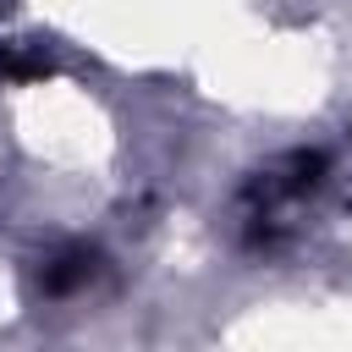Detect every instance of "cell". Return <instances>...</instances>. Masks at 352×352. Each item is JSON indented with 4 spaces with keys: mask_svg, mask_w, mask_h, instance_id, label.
<instances>
[{
    "mask_svg": "<svg viewBox=\"0 0 352 352\" xmlns=\"http://www.w3.org/2000/svg\"><path fill=\"white\" fill-rule=\"evenodd\" d=\"M94 275H99V253L77 242V248H60V253L44 264V275H38V280H44V292H50V297H66V292L88 286Z\"/></svg>",
    "mask_w": 352,
    "mask_h": 352,
    "instance_id": "6da1fadb",
    "label": "cell"
},
{
    "mask_svg": "<svg viewBox=\"0 0 352 352\" xmlns=\"http://www.w3.org/2000/svg\"><path fill=\"white\" fill-rule=\"evenodd\" d=\"M44 72H50V55H44V50L0 44V82H38Z\"/></svg>",
    "mask_w": 352,
    "mask_h": 352,
    "instance_id": "7a4b0ae2",
    "label": "cell"
}]
</instances>
